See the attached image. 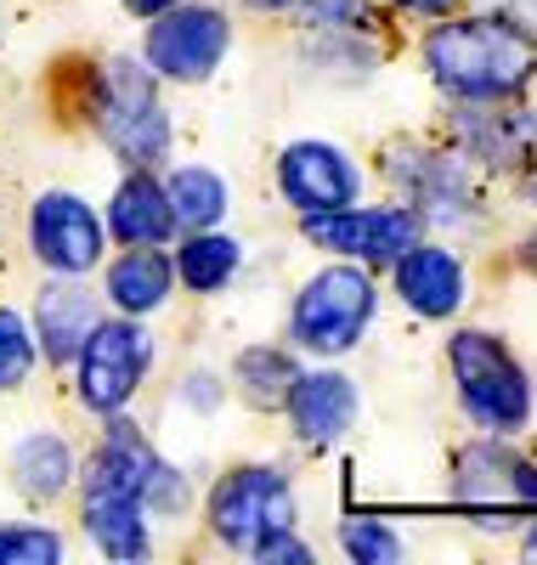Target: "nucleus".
<instances>
[{
    "mask_svg": "<svg viewBox=\"0 0 537 565\" xmlns=\"http://www.w3.org/2000/svg\"><path fill=\"white\" fill-rule=\"evenodd\" d=\"M424 68L448 97H520L537 68V34L493 18H448L424 34Z\"/></svg>",
    "mask_w": 537,
    "mask_h": 565,
    "instance_id": "1",
    "label": "nucleus"
},
{
    "mask_svg": "<svg viewBox=\"0 0 537 565\" xmlns=\"http://www.w3.org/2000/svg\"><path fill=\"white\" fill-rule=\"evenodd\" d=\"M91 125L103 130V141L130 170H154L170 153V114L159 103V74L136 57L103 63V74L91 79Z\"/></svg>",
    "mask_w": 537,
    "mask_h": 565,
    "instance_id": "2",
    "label": "nucleus"
},
{
    "mask_svg": "<svg viewBox=\"0 0 537 565\" xmlns=\"http://www.w3.org/2000/svg\"><path fill=\"white\" fill-rule=\"evenodd\" d=\"M448 367H453L464 413L481 424L486 436L526 430L531 380H526V367L515 362V351L498 334H486V328H459V334L448 340Z\"/></svg>",
    "mask_w": 537,
    "mask_h": 565,
    "instance_id": "3",
    "label": "nucleus"
},
{
    "mask_svg": "<svg viewBox=\"0 0 537 565\" xmlns=\"http://www.w3.org/2000/svg\"><path fill=\"white\" fill-rule=\"evenodd\" d=\"M379 311V289L373 271L362 266H323L306 289L295 295V311H288V340L312 356H346Z\"/></svg>",
    "mask_w": 537,
    "mask_h": 565,
    "instance_id": "4",
    "label": "nucleus"
},
{
    "mask_svg": "<svg viewBox=\"0 0 537 565\" xmlns=\"http://www.w3.org/2000/svg\"><path fill=\"white\" fill-rule=\"evenodd\" d=\"M295 526V487L272 463H243L227 469L210 492V532L232 554H255L261 537Z\"/></svg>",
    "mask_w": 537,
    "mask_h": 565,
    "instance_id": "5",
    "label": "nucleus"
},
{
    "mask_svg": "<svg viewBox=\"0 0 537 565\" xmlns=\"http://www.w3.org/2000/svg\"><path fill=\"white\" fill-rule=\"evenodd\" d=\"M154 367V334L141 328V317H114V322H96L80 356H74V373H80V402L91 413H125L130 396L141 391Z\"/></svg>",
    "mask_w": 537,
    "mask_h": 565,
    "instance_id": "6",
    "label": "nucleus"
},
{
    "mask_svg": "<svg viewBox=\"0 0 537 565\" xmlns=\"http://www.w3.org/2000/svg\"><path fill=\"white\" fill-rule=\"evenodd\" d=\"M453 503L481 526H498V514L537 509V463L509 447V436H481L453 458Z\"/></svg>",
    "mask_w": 537,
    "mask_h": 565,
    "instance_id": "7",
    "label": "nucleus"
},
{
    "mask_svg": "<svg viewBox=\"0 0 537 565\" xmlns=\"http://www.w3.org/2000/svg\"><path fill=\"white\" fill-rule=\"evenodd\" d=\"M306 244L346 255V260H368V266H390L402 249H413L424 238V215L413 204H346V210H323V215H301Z\"/></svg>",
    "mask_w": 537,
    "mask_h": 565,
    "instance_id": "8",
    "label": "nucleus"
},
{
    "mask_svg": "<svg viewBox=\"0 0 537 565\" xmlns=\"http://www.w3.org/2000/svg\"><path fill=\"white\" fill-rule=\"evenodd\" d=\"M453 141L459 159L481 170L526 175L537 164V114H526L515 97H453Z\"/></svg>",
    "mask_w": 537,
    "mask_h": 565,
    "instance_id": "9",
    "label": "nucleus"
},
{
    "mask_svg": "<svg viewBox=\"0 0 537 565\" xmlns=\"http://www.w3.org/2000/svg\"><path fill=\"white\" fill-rule=\"evenodd\" d=\"M379 170L402 193V204H413L424 221H475L481 215L470 164L459 153H435V148H413V141H390Z\"/></svg>",
    "mask_w": 537,
    "mask_h": 565,
    "instance_id": "10",
    "label": "nucleus"
},
{
    "mask_svg": "<svg viewBox=\"0 0 537 565\" xmlns=\"http://www.w3.org/2000/svg\"><path fill=\"white\" fill-rule=\"evenodd\" d=\"M227 45H232V23L221 7H187V0H176L148 29V68L176 85H199L221 68Z\"/></svg>",
    "mask_w": 537,
    "mask_h": 565,
    "instance_id": "11",
    "label": "nucleus"
},
{
    "mask_svg": "<svg viewBox=\"0 0 537 565\" xmlns=\"http://www.w3.org/2000/svg\"><path fill=\"white\" fill-rule=\"evenodd\" d=\"M103 238H108V226L96 221V210L80 193H40L29 210V249L45 271L85 277L103 260Z\"/></svg>",
    "mask_w": 537,
    "mask_h": 565,
    "instance_id": "12",
    "label": "nucleus"
},
{
    "mask_svg": "<svg viewBox=\"0 0 537 565\" xmlns=\"http://www.w3.org/2000/svg\"><path fill=\"white\" fill-rule=\"evenodd\" d=\"M277 193L295 204L301 215L346 210L362 199V170L334 148V141H295L277 159Z\"/></svg>",
    "mask_w": 537,
    "mask_h": 565,
    "instance_id": "13",
    "label": "nucleus"
},
{
    "mask_svg": "<svg viewBox=\"0 0 537 565\" xmlns=\"http://www.w3.org/2000/svg\"><path fill=\"white\" fill-rule=\"evenodd\" d=\"M283 413H288V430L306 447H334L357 430V385L334 367L295 373V385L283 396Z\"/></svg>",
    "mask_w": 537,
    "mask_h": 565,
    "instance_id": "14",
    "label": "nucleus"
},
{
    "mask_svg": "<svg viewBox=\"0 0 537 565\" xmlns=\"http://www.w3.org/2000/svg\"><path fill=\"white\" fill-rule=\"evenodd\" d=\"M390 271H397L402 306L419 311V317H430V322L459 317V306L470 300V271H464V260H459L453 249H442V244H424V238H419L413 249H402L397 260H390Z\"/></svg>",
    "mask_w": 537,
    "mask_h": 565,
    "instance_id": "15",
    "label": "nucleus"
},
{
    "mask_svg": "<svg viewBox=\"0 0 537 565\" xmlns=\"http://www.w3.org/2000/svg\"><path fill=\"white\" fill-rule=\"evenodd\" d=\"M96 322H103V311H96V295L85 289L80 277L52 271V282H45L40 300H34V345H40V356L52 362V367H69Z\"/></svg>",
    "mask_w": 537,
    "mask_h": 565,
    "instance_id": "16",
    "label": "nucleus"
},
{
    "mask_svg": "<svg viewBox=\"0 0 537 565\" xmlns=\"http://www.w3.org/2000/svg\"><path fill=\"white\" fill-rule=\"evenodd\" d=\"M108 232L119 244H165L176 238V210L154 170H130L108 199Z\"/></svg>",
    "mask_w": 537,
    "mask_h": 565,
    "instance_id": "17",
    "label": "nucleus"
},
{
    "mask_svg": "<svg viewBox=\"0 0 537 565\" xmlns=\"http://www.w3.org/2000/svg\"><path fill=\"white\" fill-rule=\"evenodd\" d=\"M170 289H176V266H170V255L159 249V244H125V255L108 266V277H103V295L114 300V311L119 317H148V311H159L165 300H170Z\"/></svg>",
    "mask_w": 537,
    "mask_h": 565,
    "instance_id": "18",
    "label": "nucleus"
},
{
    "mask_svg": "<svg viewBox=\"0 0 537 565\" xmlns=\"http://www.w3.org/2000/svg\"><path fill=\"white\" fill-rule=\"evenodd\" d=\"M12 487L29 503H57L74 487V452H69V441L52 436V430L23 436L18 452H12Z\"/></svg>",
    "mask_w": 537,
    "mask_h": 565,
    "instance_id": "19",
    "label": "nucleus"
},
{
    "mask_svg": "<svg viewBox=\"0 0 537 565\" xmlns=\"http://www.w3.org/2000/svg\"><path fill=\"white\" fill-rule=\"evenodd\" d=\"M170 266L192 295H221L243 266V244L227 238V232H215V226H204V232H187V244L176 249Z\"/></svg>",
    "mask_w": 537,
    "mask_h": 565,
    "instance_id": "20",
    "label": "nucleus"
},
{
    "mask_svg": "<svg viewBox=\"0 0 537 565\" xmlns=\"http://www.w3.org/2000/svg\"><path fill=\"white\" fill-rule=\"evenodd\" d=\"M295 373H301V362L288 356L283 345H250V351H238V362H232V391L250 407H261V413H277L288 385H295Z\"/></svg>",
    "mask_w": 537,
    "mask_h": 565,
    "instance_id": "21",
    "label": "nucleus"
},
{
    "mask_svg": "<svg viewBox=\"0 0 537 565\" xmlns=\"http://www.w3.org/2000/svg\"><path fill=\"white\" fill-rule=\"evenodd\" d=\"M165 193H170L176 226H187V232L215 226V221L227 215V204H232V199H227V181H221L215 170H204V164H181V170H170Z\"/></svg>",
    "mask_w": 537,
    "mask_h": 565,
    "instance_id": "22",
    "label": "nucleus"
},
{
    "mask_svg": "<svg viewBox=\"0 0 537 565\" xmlns=\"http://www.w3.org/2000/svg\"><path fill=\"white\" fill-rule=\"evenodd\" d=\"M34 362H40L34 328L23 322V311L0 306V391H18V385H29Z\"/></svg>",
    "mask_w": 537,
    "mask_h": 565,
    "instance_id": "23",
    "label": "nucleus"
},
{
    "mask_svg": "<svg viewBox=\"0 0 537 565\" xmlns=\"http://www.w3.org/2000/svg\"><path fill=\"white\" fill-rule=\"evenodd\" d=\"M288 12L306 18L312 29H328V34H368L379 23L373 0H288Z\"/></svg>",
    "mask_w": 537,
    "mask_h": 565,
    "instance_id": "24",
    "label": "nucleus"
},
{
    "mask_svg": "<svg viewBox=\"0 0 537 565\" xmlns=\"http://www.w3.org/2000/svg\"><path fill=\"white\" fill-rule=\"evenodd\" d=\"M339 548H346V559H357V565H397L408 554L402 537L385 521H346L339 526Z\"/></svg>",
    "mask_w": 537,
    "mask_h": 565,
    "instance_id": "25",
    "label": "nucleus"
},
{
    "mask_svg": "<svg viewBox=\"0 0 537 565\" xmlns=\"http://www.w3.org/2000/svg\"><path fill=\"white\" fill-rule=\"evenodd\" d=\"M63 537L45 526H0V565H57Z\"/></svg>",
    "mask_w": 537,
    "mask_h": 565,
    "instance_id": "26",
    "label": "nucleus"
},
{
    "mask_svg": "<svg viewBox=\"0 0 537 565\" xmlns=\"http://www.w3.org/2000/svg\"><path fill=\"white\" fill-rule=\"evenodd\" d=\"M255 559H266V565H277V559H295V565H312V548H306V543L295 537V526H283V532L261 537Z\"/></svg>",
    "mask_w": 537,
    "mask_h": 565,
    "instance_id": "27",
    "label": "nucleus"
},
{
    "mask_svg": "<svg viewBox=\"0 0 537 565\" xmlns=\"http://www.w3.org/2000/svg\"><path fill=\"white\" fill-rule=\"evenodd\" d=\"M504 18L520 23L526 34H537V0H504Z\"/></svg>",
    "mask_w": 537,
    "mask_h": 565,
    "instance_id": "28",
    "label": "nucleus"
},
{
    "mask_svg": "<svg viewBox=\"0 0 537 565\" xmlns=\"http://www.w3.org/2000/svg\"><path fill=\"white\" fill-rule=\"evenodd\" d=\"M170 7H176V0H125V12H136V18H159Z\"/></svg>",
    "mask_w": 537,
    "mask_h": 565,
    "instance_id": "29",
    "label": "nucleus"
},
{
    "mask_svg": "<svg viewBox=\"0 0 537 565\" xmlns=\"http://www.w3.org/2000/svg\"><path fill=\"white\" fill-rule=\"evenodd\" d=\"M520 266H526V271L537 277V226H531L526 238H520Z\"/></svg>",
    "mask_w": 537,
    "mask_h": 565,
    "instance_id": "30",
    "label": "nucleus"
},
{
    "mask_svg": "<svg viewBox=\"0 0 537 565\" xmlns=\"http://www.w3.org/2000/svg\"><path fill=\"white\" fill-rule=\"evenodd\" d=\"M250 12H266V18H277V12H288V0H243Z\"/></svg>",
    "mask_w": 537,
    "mask_h": 565,
    "instance_id": "31",
    "label": "nucleus"
},
{
    "mask_svg": "<svg viewBox=\"0 0 537 565\" xmlns=\"http://www.w3.org/2000/svg\"><path fill=\"white\" fill-rule=\"evenodd\" d=\"M520 554H526V559H537V521H531V532L520 537Z\"/></svg>",
    "mask_w": 537,
    "mask_h": 565,
    "instance_id": "32",
    "label": "nucleus"
},
{
    "mask_svg": "<svg viewBox=\"0 0 537 565\" xmlns=\"http://www.w3.org/2000/svg\"><path fill=\"white\" fill-rule=\"evenodd\" d=\"M402 7H419V12H442L448 0H402Z\"/></svg>",
    "mask_w": 537,
    "mask_h": 565,
    "instance_id": "33",
    "label": "nucleus"
},
{
    "mask_svg": "<svg viewBox=\"0 0 537 565\" xmlns=\"http://www.w3.org/2000/svg\"><path fill=\"white\" fill-rule=\"evenodd\" d=\"M526 199L537 204V170H526Z\"/></svg>",
    "mask_w": 537,
    "mask_h": 565,
    "instance_id": "34",
    "label": "nucleus"
}]
</instances>
